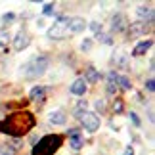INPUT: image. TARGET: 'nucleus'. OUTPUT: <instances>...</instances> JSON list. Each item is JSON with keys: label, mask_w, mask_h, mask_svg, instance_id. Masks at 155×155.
Returning <instances> with one entry per match:
<instances>
[{"label": "nucleus", "mask_w": 155, "mask_h": 155, "mask_svg": "<svg viewBox=\"0 0 155 155\" xmlns=\"http://www.w3.org/2000/svg\"><path fill=\"white\" fill-rule=\"evenodd\" d=\"M117 84H121V88H124V90H130V81H128V77H119V81H117Z\"/></svg>", "instance_id": "19"}, {"label": "nucleus", "mask_w": 155, "mask_h": 155, "mask_svg": "<svg viewBox=\"0 0 155 155\" xmlns=\"http://www.w3.org/2000/svg\"><path fill=\"white\" fill-rule=\"evenodd\" d=\"M79 121L82 123V127H84L88 132H96V130L100 128V117L96 115V113L92 111H84V113H79Z\"/></svg>", "instance_id": "4"}, {"label": "nucleus", "mask_w": 155, "mask_h": 155, "mask_svg": "<svg viewBox=\"0 0 155 155\" xmlns=\"http://www.w3.org/2000/svg\"><path fill=\"white\" fill-rule=\"evenodd\" d=\"M29 42H31V38H29V35L25 31H19L15 35V38H14V50L15 52H21L23 48H27Z\"/></svg>", "instance_id": "7"}, {"label": "nucleus", "mask_w": 155, "mask_h": 155, "mask_svg": "<svg viewBox=\"0 0 155 155\" xmlns=\"http://www.w3.org/2000/svg\"><path fill=\"white\" fill-rule=\"evenodd\" d=\"M48 65H50V59H48V58L38 56V58L31 59V61H27V63L21 67V71L25 73L27 79H37V77H40V75L46 73Z\"/></svg>", "instance_id": "3"}, {"label": "nucleus", "mask_w": 155, "mask_h": 155, "mask_svg": "<svg viewBox=\"0 0 155 155\" xmlns=\"http://www.w3.org/2000/svg\"><path fill=\"white\" fill-rule=\"evenodd\" d=\"M86 27H90V31L92 33H102V23H98V21H92V23H88V25Z\"/></svg>", "instance_id": "20"}, {"label": "nucleus", "mask_w": 155, "mask_h": 155, "mask_svg": "<svg viewBox=\"0 0 155 155\" xmlns=\"http://www.w3.org/2000/svg\"><path fill=\"white\" fill-rule=\"evenodd\" d=\"M81 48L84 50V52H86V50H90V48H92V38H84V42L81 44Z\"/></svg>", "instance_id": "24"}, {"label": "nucleus", "mask_w": 155, "mask_h": 155, "mask_svg": "<svg viewBox=\"0 0 155 155\" xmlns=\"http://www.w3.org/2000/svg\"><path fill=\"white\" fill-rule=\"evenodd\" d=\"M146 88H147L150 92H153V90H155V82H153V79H150V81L146 82Z\"/></svg>", "instance_id": "27"}, {"label": "nucleus", "mask_w": 155, "mask_h": 155, "mask_svg": "<svg viewBox=\"0 0 155 155\" xmlns=\"http://www.w3.org/2000/svg\"><path fill=\"white\" fill-rule=\"evenodd\" d=\"M35 127V117L27 111H19L14 115L6 117L0 123V132L10 134V136H23Z\"/></svg>", "instance_id": "1"}, {"label": "nucleus", "mask_w": 155, "mask_h": 155, "mask_svg": "<svg viewBox=\"0 0 155 155\" xmlns=\"http://www.w3.org/2000/svg\"><path fill=\"white\" fill-rule=\"evenodd\" d=\"M67 17H59L58 23H54V25L48 29V37L54 38V40H61L69 35V29H67Z\"/></svg>", "instance_id": "5"}, {"label": "nucleus", "mask_w": 155, "mask_h": 155, "mask_svg": "<svg viewBox=\"0 0 155 155\" xmlns=\"http://www.w3.org/2000/svg\"><path fill=\"white\" fill-rule=\"evenodd\" d=\"M44 92H46L44 86H35L31 90V102H44Z\"/></svg>", "instance_id": "14"}, {"label": "nucleus", "mask_w": 155, "mask_h": 155, "mask_svg": "<svg viewBox=\"0 0 155 155\" xmlns=\"http://www.w3.org/2000/svg\"><path fill=\"white\" fill-rule=\"evenodd\" d=\"M130 29V37H140V35H144L146 33V29H150V27H146V23L144 21H140V23H132V25H128Z\"/></svg>", "instance_id": "12"}, {"label": "nucleus", "mask_w": 155, "mask_h": 155, "mask_svg": "<svg viewBox=\"0 0 155 155\" xmlns=\"http://www.w3.org/2000/svg\"><path fill=\"white\" fill-rule=\"evenodd\" d=\"M113 61H115L117 65H123L124 67V65H127V56H124V54H117V56L113 58Z\"/></svg>", "instance_id": "21"}, {"label": "nucleus", "mask_w": 155, "mask_h": 155, "mask_svg": "<svg viewBox=\"0 0 155 155\" xmlns=\"http://www.w3.org/2000/svg\"><path fill=\"white\" fill-rule=\"evenodd\" d=\"M77 107H79V111H82V109L86 111V102H79V105H77Z\"/></svg>", "instance_id": "30"}, {"label": "nucleus", "mask_w": 155, "mask_h": 155, "mask_svg": "<svg viewBox=\"0 0 155 155\" xmlns=\"http://www.w3.org/2000/svg\"><path fill=\"white\" fill-rule=\"evenodd\" d=\"M0 155H15V147L8 144H0Z\"/></svg>", "instance_id": "16"}, {"label": "nucleus", "mask_w": 155, "mask_h": 155, "mask_svg": "<svg viewBox=\"0 0 155 155\" xmlns=\"http://www.w3.org/2000/svg\"><path fill=\"white\" fill-rule=\"evenodd\" d=\"M96 109L98 111H104L105 109V102H104V100H98V102H96Z\"/></svg>", "instance_id": "28"}, {"label": "nucleus", "mask_w": 155, "mask_h": 155, "mask_svg": "<svg viewBox=\"0 0 155 155\" xmlns=\"http://www.w3.org/2000/svg\"><path fill=\"white\" fill-rule=\"evenodd\" d=\"M130 119H132V123L136 124V127H140V119H138V115H136V113L132 111V113H130Z\"/></svg>", "instance_id": "29"}, {"label": "nucleus", "mask_w": 155, "mask_h": 155, "mask_svg": "<svg viewBox=\"0 0 155 155\" xmlns=\"http://www.w3.org/2000/svg\"><path fill=\"white\" fill-rule=\"evenodd\" d=\"M69 146L73 147V150H81V146H82V136L79 134V136H73L71 138V142H69Z\"/></svg>", "instance_id": "17"}, {"label": "nucleus", "mask_w": 155, "mask_h": 155, "mask_svg": "<svg viewBox=\"0 0 155 155\" xmlns=\"http://www.w3.org/2000/svg\"><path fill=\"white\" fill-rule=\"evenodd\" d=\"M61 142H63V138H61L59 134L44 136V138L33 147V155H54V153L59 150Z\"/></svg>", "instance_id": "2"}, {"label": "nucleus", "mask_w": 155, "mask_h": 155, "mask_svg": "<svg viewBox=\"0 0 155 155\" xmlns=\"http://www.w3.org/2000/svg\"><path fill=\"white\" fill-rule=\"evenodd\" d=\"M98 40L102 44H111V35H105V33H98Z\"/></svg>", "instance_id": "22"}, {"label": "nucleus", "mask_w": 155, "mask_h": 155, "mask_svg": "<svg viewBox=\"0 0 155 155\" xmlns=\"http://www.w3.org/2000/svg\"><path fill=\"white\" fill-rule=\"evenodd\" d=\"M151 44H153L151 40H142V42H140V44H138V46H136V48L132 50V56H134V58H140V56H144V54H146L147 50L151 48Z\"/></svg>", "instance_id": "11"}, {"label": "nucleus", "mask_w": 155, "mask_h": 155, "mask_svg": "<svg viewBox=\"0 0 155 155\" xmlns=\"http://www.w3.org/2000/svg\"><path fill=\"white\" fill-rule=\"evenodd\" d=\"M86 82H98L100 81V73L94 67H88L86 69V79H84Z\"/></svg>", "instance_id": "15"}, {"label": "nucleus", "mask_w": 155, "mask_h": 155, "mask_svg": "<svg viewBox=\"0 0 155 155\" xmlns=\"http://www.w3.org/2000/svg\"><path fill=\"white\" fill-rule=\"evenodd\" d=\"M124 155H134V150H132V147H127V150H124Z\"/></svg>", "instance_id": "31"}, {"label": "nucleus", "mask_w": 155, "mask_h": 155, "mask_svg": "<svg viewBox=\"0 0 155 155\" xmlns=\"http://www.w3.org/2000/svg\"><path fill=\"white\" fill-rule=\"evenodd\" d=\"M10 40H12V35L8 31H0V46H8Z\"/></svg>", "instance_id": "18"}, {"label": "nucleus", "mask_w": 155, "mask_h": 155, "mask_svg": "<svg viewBox=\"0 0 155 155\" xmlns=\"http://www.w3.org/2000/svg\"><path fill=\"white\" fill-rule=\"evenodd\" d=\"M84 27H86V21L82 17H71V19H67L69 33H81V31H84Z\"/></svg>", "instance_id": "8"}, {"label": "nucleus", "mask_w": 155, "mask_h": 155, "mask_svg": "<svg viewBox=\"0 0 155 155\" xmlns=\"http://www.w3.org/2000/svg\"><path fill=\"white\" fill-rule=\"evenodd\" d=\"M136 14H138L140 19H150V21H151V17H153V8H151V6H140V8L136 10Z\"/></svg>", "instance_id": "13"}, {"label": "nucleus", "mask_w": 155, "mask_h": 155, "mask_svg": "<svg viewBox=\"0 0 155 155\" xmlns=\"http://www.w3.org/2000/svg\"><path fill=\"white\" fill-rule=\"evenodd\" d=\"M113 111H115V113L123 111V100H115V102H113Z\"/></svg>", "instance_id": "23"}, {"label": "nucleus", "mask_w": 155, "mask_h": 155, "mask_svg": "<svg viewBox=\"0 0 155 155\" xmlns=\"http://www.w3.org/2000/svg\"><path fill=\"white\" fill-rule=\"evenodd\" d=\"M42 14H44V15H52V14H54V4H46L44 10H42Z\"/></svg>", "instance_id": "25"}, {"label": "nucleus", "mask_w": 155, "mask_h": 155, "mask_svg": "<svg viewBox=\"0 0 155 155\" xmlns=\"http://www.w3.org/2000/svg\"><path fill=\"white\" fill-rule=\"evenodd\" d=\"M84 92H86V81H84V79H77L73 84H71V94L82 96Z\"/></svg>", "instance_id": "10"}, {"label": "nucleus", "mask_w": 155, "mask_h": 155, "mask_svg": "<svg viewBox=\"0 0 155 155\" xmlns=\"http://www.w3.org/2000/svg\"><path fill=\"white\" fill-rule=\"evenodd\" d=\"M14 19H15V15H14V14H6V15L2 17V21H4V23H12Z\"/></svg>", "instance_id": "26"}, {"label": "nucleus", "mask_w": 155, "mask_h": 155, "mask_svg": "<svg viewBox=\"0 0 155 155\" xmlns=\"http://www.w3.org/2000/svg\"><path fill=\"white\" fill-rule=\"evenodd\" d=\"M128 19H127V15L124 14H115L111 17V31L113 33H123V31H127L128 29Z\"/></svg>", "instance_id": "6"}, {"label": "nucleus", "mask_w": 155, "mask_h": 155, "mask_svg": "<svg viewBox=\"0 0 155 155\" xmlns=\"http://www.w3.org/2000/svg\"><path fill=\"white\" fill-rule=\"evenodd\" d=\"M48 121H50V124L61 127V124H65V121H67V115H65V111H63V109H56V111H52V113H50Z\"/></svg>", "instance_id": "9"}]
</instances>
